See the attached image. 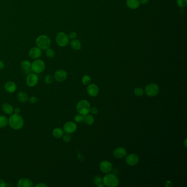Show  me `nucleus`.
<instances>
[{
	"instance_id": "1",
	"label": "nucleus",
	"mask_w": 187,
	"mask_h": 187,
	"mask_svg": "<svg viewBox=\"0 0 187 187\" xmlns=\"http://www.w3.org/2000/svg\"><path fill=\"white\" fill-rule=\"evenodd\" d=\"M8 124L11 128L14 130H19L23 128L24 125L23 118L17 114H11L8 119Z\"/></svg>"
},
{
	"instance_id": "2",
	"label": "nucleus",
	"mask_w": 187,
	"mask_h": 187,
	"mask_svg": "<svg viewBox=\"0 0 187 187\" xmlns=\"http://www.w3.org/2000/svg\"><path fill=\"white\" fill-rule=\"evenodd\" d=\"M36 46L41 50H46L51 46V40L46 35H41L38 36L35 41Z\"/></svg>"
},
{
	"instance_id": "3",
	"label": "nucleus",
	"mask_w": 187,
	"mask_h": 187,
	"mask_svg": "<svg viewBox=\"0 0 187 187\" xmlns=\"http://www.w3.org/2000/svg\"><path fill=\"white\" fill-rule=\"evenodd\" d=\"M103 183L105 186L108 187H117L119 185V179L115 174L108 173L105 174L103 178Z\"/></svg>"
},
{
	"instance_id": "4",
	"label": "nucleus",
	"mask_w": 187,
	"mask_h": 187,
	"mask_svg": "<svg viewBox=\"0 0 187 187\" xmlns=\"http://www.w3.org/2000/svg\"><path fill=\"white\" fill-rule=\"evenodd\" d=\"M76 109L79 114L82 116L85 115L90 113L91 105L87 100L83 99L77 103Z\"/></svg>"
},
{
	"instance_id": "5",
	"label": "nucleus",
	"mask_w": 187,
	"mask_h": 187,
	"mask_svg": "<svg viewBox=\"0 0 187 187\" xmlns=\"http://www.w3.org/2000/svg\"><path fill=\"white\" fill-rule=\"evenodd\" d=\"M46 68V64L41 59H35L31 63V71L35 74H40L44 72Z\"/></svg>"
},
{
	"instance_id": "6",
	"label": "nucleus",
	"mask_w": 187,
	"mask_h": 187,
	"mask_svg": "<svg viewBox=\"0 0 187 187\" xmlns=\"http://www.w3.org/2000/svg\"><path fill=\"white\" fill-rule=\"evenodd\" d=\"M56 44L59 47H65L69 44L70 39L67 33L64 32H59L56 35Z\"/></svg>"
},
{
	"instance_id": "7",
	"label": "nucleus",
	"mask_w": 187,
	"mask_h": 187,
	"mask_svg": "<svg viewBox=\"0 0 187 187\" xmlns=\"http://www.w3.org/2000/svg\"><path fill=\"white\" fill-rule=\"evenodd\" d=\"M160 91V88L158 85L155 83H151L146 85L145 88V92L150 97H153L158 95Z\"/></svg>"
},
{
	"instance_id": "8",
	"label": "nucleus",
	"mask_w": 187,
	"mask_h": 187,
	"mask_svg": "<svg viewBox=\"0 0 187 187\" xmlns=\"http://www.w3.org/2000/svg\"><path fill=\"white\" fill-rule=\"evenodd\" d=\"M26 84L29 87H35L39 82V77L37 74L34 72H30L26 77Z\"/></svg>"
},
{
	"instance_id": "9",
	"label": "nucleus",
	"mask_w": 187,
	"mask_h": 187,
	"mask_svg": "<svg viewBox=\"0 0 187 187\" xmlns=\"http://www.w3.org/2000/svg\"><path fill=\"white\" fill-rule=\"evenodd\" d=\"M77 130L76 124L73 121H68L63 126V130L66 133L72 134L74 133Z\"/></svg>"
},
{
	"instance_id": "10",
	"label": "nucleus",
	"mask_w": 187,
	"mask_h": 187,
	"mask_svg": "<svg viewBox=\"0 0 187 187\" xmlns=\"http://www.w3.org/2000/svg\"><path fill=\"white\" fill-rule=\"evenodd\" d=\"M99 169L100 171L104 173H108L113 169V165L108 160H104L99 164Z\"/></svg>"
},
{
	"instance_id": "11",
	"label": "nucleus",
	"mask_w": 187,
	"mask_h": 187,
	"mask_svg": "<svg viewBox=\"0 0 187 187\" xmlns=\"http://www.w3.org/2000/svg\"><path fill=\"white\" fill-rule=\"evenodd\" d=\"M139 161V156L136 154H130L126 158V162L128 166H133L138 164Z\"/></svg>"
},
{
	"instance_id": "12",
	"label": "nucleus",
	"mask_w": 187,
	"mask_h": 187,
	"mask_svg": "<svg viewBox=\"0 0 187 187\" xmlns=\"http://www.w3.org/2000/svg\"><path fill=\"white\" fill-rule=\"evenodd\" d=\"M42 56V50L39 49L37 47H33L30 49L29 51V56L31 58V59H39Z\"/></svg>"
},
{
	"instance_id": "13",
	"label": "nucleus",
	"mask_w": 187,
	"mask_h": 187,
	"mask_svg": "<svg viewBox=\"0 0 187 187\" xmlns=\"http://www.w3.org/2000/svg\"><path fill=\"white\" fill-rule=\"evenodd\" d=\"M67 72L64 70H58L54 74V78L57 82H63L67 79Z\"/></svg>"
},
{
	"instance_id": "14",
	"label": "nucleus",
	"mask_w": 187,
	"mask_h": 187,
	"mask_svg": "<svg viewBox=\"0 0 187 187\" xmlns=\"http://www.w3.org/2000/svg\"><path fill=\"white\" fill-rule=\"evenodd\" d=\"M87 92L88 95L92 97H96L99 92V88L97 85L95 84H91L87 87Z\"/></svg>"
},
{
	"instance_id": "15",
	"label": "nucleus",
	"mask_w": 187,
	"mask_h": 187,
	"mask_svg": "<svg viewBox=\"0 0 187 187\" xmlns=\"http://www.w3.org/2000/svg\"><path fill=\"white\" fill-rule=\"evenodd\" d=\"M127 150L123 147H118L113 151V155L117 159H121L126 156Z\"/></svg>"
},
{
	"instance_id": "16",
	"label": "nucleus",
	"mask_w": 187,
	"mask_h": 187,
	"mask_svg": "<svg viewBox=\"0 0 187 187\" xmlns=\"http://www.w3.org/2000/svg\"><path fill=\"white\" fill-rule=\"evenodd\" d=\"M33 182L31 180L26 178H23L19 179L17 182L18 187H33Z\"/></svg>"
},
{
	"instance_id": "17",
	"label": "nucleus",
	"mask_w": 187,
	"mask_h": 187,
	"mask_svg": "<svg viewBox=\"0 0 187 187\" xmlns=\"http://www.w3.org/2000/svg\"><path fill=\"white\" fill-rule=\"evenodd\" d=\"M4 87L6 91L10 93L15 92L17 88L16 83L12 81H8L7 82H6Z\"/></svg>"
},
{
	"instance_id": "18",
	"label": "nucleus",
	"mask_w": 187,
	"mask_h": 187,
	"mask_svg": "<svg viewBox=\"0 0 187 187\" xmlns=\"http://www.w3.org/2000/svg\"><path fill=\"white\" fill-rule=\"evenodd\" d=\"M21 67L25 73L29 74L31 72V63L28 60H24L21 62Z\"/></svg>"
},
{
	"instance_id": "19",
	"label": "nucleus",
	"mask_w": 187,
	"mask_h": 187,
	"mask_svg": "<svg viewBox=\"0 0 187 187\" xmlns=\"http://www.w3.org/2000/svg\"><path fill=\"white\" fill-rule=\"evenodd\" d=\"M140 3L139 0H127L126 5L131 10H136L139 7Z\"/></svg>"
},
{
	"instance_id": "20",
	"label": "nucleus",
	"mask_w": 187,
	"mask_h": 187,
	"mask_svg": "<svg viewBox=\"0 0 187 187\" xmlns=\"http://www.w3.org/2000/svg\"><path fill=\"white\" fill-rule=\"evenodd\" d=\"M2 109L3 113H5L7 115L12 114L13 111H14V108H13V106L10 103H7L3 104Z\"/></svg>"
},
{
	"instance_id": "21",
	"label": "nucleus",
	"mask_w": 187,
	"mask_h": 187,
	"mask_svg": "<svg viewBox=\"0 0 187 187\" xmlns=\"http://www.w3.org/2000/svg\"><path fill=\"white\" fill-rule=\"evenodd\" d=\"M70 46L72 49L75 51H79L82 47V45L81 42L77 39H73L72 40L71 42H70Z\"/></svg>"
},
{
	"instance_id": "22",
	"label": "nucleus",
	"mask_w": 187,
	"mask_h": 187,
	"mask_svg": "<svg viewBox=\"0 0 187 187\" xmlns=\"http://www.w3.org/2000/svg\"><path fill=\"white\" fill-rule=\"evenodd\" d=\"M52 134L56 138H60L64 135V130L60 127H56L52 131Z\"/></svg>"
},
{
	"instance_id": "23",
	"label": "nucleus",
	"mask_w": 187,
	"mask_h": 187,
	"mask_svg": "<svg viewBox=\"0 0 187 187\" xmlns=\"http://www.w3.org/2000/svg\"><path fill=\"white\" fill-rule=\"evenodd\" d=\"M83 121L87 125H92L95 123V118L92 115L88 114L83 116Z\"/></svg>"
},
{
	"instance_id": "24",
	"label": "nucleus",
	"mask_w": 187,
	"mask_h": 187,
	"mask_svg": "<svg viewBox=\"0 0 187 187\" xmlns=\"http://www.w3.org/2000/svg\"><path fill=\"white\" fill-rule=\"evenodd\" d=\"M18 100L21 103L27 102L29 100V97L28 95L24 92H20L17 95Z\"/></svg>"
},
{
	"instance_id": "25",
	"label": "nucleus",
	"mask_w": 187,
	"mask_h": 187,
	"mask_svg": "<svg viewBox=\"0 0 187 187\" xmlns=\"http://www.w3.org/2000/svg\"><path fill=\"white\" fill-rule=\"evenodd\" d=\"M8 124V119L5 115H0V128H4Z\"/></svg>"
},
{
	"instance_id": "26",
	"label": "nucleus",
	"mask_w": 187,
	"mask_h": 187,
	"mask_svg": "<svg viewBox=\"0 0 187 187\" xmlns=\"http://www.w3.org/2000/svg\"><path fill=\"white\" fill-rule=\"evenodd\" d=\"M46 56L49 58H53L55 56V51L53 49L49 47L46 49Z\"/></svg>"
},
{
	"instance_id": "27",
	"label": "nucleus",
	"mask_w": 187,
	"mask_h": 187,
	"mask_svg": "<svg viewBox=\"0 0 187 187\" xmlns=\"http://www.w3.org/2000/svg\"><path fill=\"white\" fill-rule=\"evenodd\" d=\"M91 82V77L89 75H86L82 78V84L84 85H88Z\"/></svg>"
},
{
	"instance_id": "28",
	"label": "nucleus",
	"mask_w": 187,
	"mask_h": 187,
	"mask_svg": "<svg viewBox=\"0 0 187 187\" xmlns=\"http://www.w3.org/2000/svg\"><path fill=\"white\" fill-rule=\"evenodd\" d=\"M134 93L137 97H141L144 95V90L141 87H137L134 90Z\"/></svg>"
},
{
	"instance_id": "29",
	"label": "nucleus",
	"mask_w": 187,
	"mask_h": 187,
	"mask_svg": "<svg viewBox=\"0 0 187 187\" xmlns=\"http://www.w3.org/2000/svg\"><path fill=\"white\" fill-rule=\"evenodd\" d=\"M53 80H54V77L51 75H47L45 77V82L46 84H51L52 82H53Z\"/></svg>"
},
{
	"instance_id": "30",
	"label": "nucleus",
	"mask_w": 187,
	"mask_h": 187,
	"mask_svg": "<svg viewBox=\"0 0 187 187\" xmlns=\"http://www.w3.org/2000/svg\"><path fill=\"white\" fill-rule=\"evenodd\" d=\"M177 5L181 8H184L187 5V0H177Z\"/></svg>"
},
{
	"instance_id": "31",
	"label": "nucleus",
	"mask_w": 187,
	"mask_h": 187,
	"mask_svg": "<svg viewBox=\"0 0 187 187\" xmlns=\"http://www.w3.org/2000/svg\"><path fill=\"white\" fill-rule=\"evenodd\" d=\"M103 182V179L102 178V177L99 176H97L95 177V178L93 179V183L95 185H100L102 184Z\"/></svg>"
},
{
	"instance_id": "32",
	"label": "nucleus",
	"mask_w": 187,
	"mask_h": 187,
	"mask_svg": "<svg viewBox=\"0 0 187 187\" xmlns=\"http://www.w3.org/2000/svg\"><path fill=\"white\" fill-rule=\"evenodd\" d=\"M62 137H63V139L64 142H65V143H69L72 139V137L70 135V134H68V133H66L65 134H64Z\"/></svg>"
},
{
	"instance_id": "33",
	"label": "nucleus",
	"mask_w": 187,
	"mask_h": 187,
	"mask_svg": "<svg viewBox=\"0 0 187 187\" xmlns=\"http://www.w3.org/2000/svg\"><path fill=\"white\" fill-rule=\"evenodd\" d=\"M75 121L77 123H81L83 121V116L78 114L75 116Z\"/></svg>"
},
{
	"instance_id": "34",
	"label": "nucleus",
	"mask_w": 187,
	"mask_h": 187,
	"mask_svg": "<svg viewBox=\"0 0 187 187\" xmlns=\"http://www.w3.org/2000/svg\"><path fill=\"white\" fill-rule=\"evenodd\" d=\"M29 101L31 104H34L37 101V98L35 96H31V97L29 98Z\"/></svg>"
},
{
	"instance_id": "35",
	"label": "nucleus",
	"mask_w": 187,
	"mask_h": 187,
	"mask_svg": "<svg viewBox=\"0 0 187 187\" xmlns=\"http://www.w3.org/2000/svg\"><path fill=\"white\" fill-rule=\"evenodd\" d=\"M68 36H69V39L73 40V39H75L76 37V36H77V33H76V32H75V31H72V32H71V33L69 34Z\"/></svg>"
},
{
	"instance_id": "36",
	"label": "nucleus",
	"mask_w": 187,
	"mask_h": 187,
	"mask_svg": "<svg viewBox=\"0 0 187 187\" xmlns=\"http://www.w3.org/2000/svg\"><path fill=\"white\" fill-rule=\"evenodd\" d=\"M90 111H91V113H92V114L96 115V114H97L98 113L99 110H98V109L97 108L93 107V108H91Z\"/></svg>"
},
{
	"instance_id": "37",
	"label": "nucleus",
	"mask_w": 187,
	"mask_h": 187,
	"mask_svg": "<svg viewBox=\"0 0 187 187\" xmlns=\"http://www.w3.org/2000/svg\"><path fill=\"white\" fill-rule=\"evenodd\" d=\"M7 186V183L4 180L0 179V187H6Z\"/></svg>"
},
{
	"instance_id": "38",
	"label": "nucleus",
	"mask_w": 187,
	"mask_h": 187,
	"mask_svg": "<svg viewBox=\"0 0 187 187\" xmlns=\"http://www.w3.org/2000/svg\"><path fill=\"white\" fill-rule=\"evenodd\" d=\"M36 187H47L48 185L44 183H39L35 185Z\"/></svg>"
},
{
	"instance_id": "39",
	"label": "nucleus",
	"mask_w": 187,
	"mask_h": 187,
	"mask_svg": "<svg viewBox=\"0 0 187 187\" xmlns=\"http://www.w3.org/2000/svg\"><path fill=\"white\" fill-rule=\"evenodd\" d=\"M139 3L141 5H146L147 3H148L149 2V0H139Z\"/></svg>"
},
{
	"instance_id": "40",
	"label": "nucleus",
	"mask_w": 187,
	"mask_h": 187,
	"mask_svg": "<svg viewBox=\"0 0 187 187\" xmlns=\"http://www.w3.org/2000/svg\"><path fill=\"white\" fill-rule=\"evenodd\" d=\"M13 112L14 113V114H19V113H21V109L20 108H17L14 109V111Z\"/></svg>"
},
{
	"instance_id": "41",
	"label": "nucleus",
	"mask_w": 187,
	"mask_h": 187,
	"mask_svg": "<svg viewBox=\"0 0 187 187\" xmlns=\"http://www.w3.org/2000/svg\"><path fill=\"white\" fill-rule=\"evenodd\" d=\"M5 67V64L4 63V62L0 60V70H2L4 69V68Z\"/></svg>"
},
{
	"instance_id": "42",
	"label": "nucleus",
	"mask_w": 187,
	"mask_h": 187,
	"mask_svg": "<svg viewBox=\"0 0 187 187\" xmlns=\"http://www.w3.org/2000/svg\"><path fill=\"white\" fill-rule=\"evenodd\" d=\"M98 187H104L105 185H102V184H100V185H97Z\"/></svg>"
}]
</instances>
